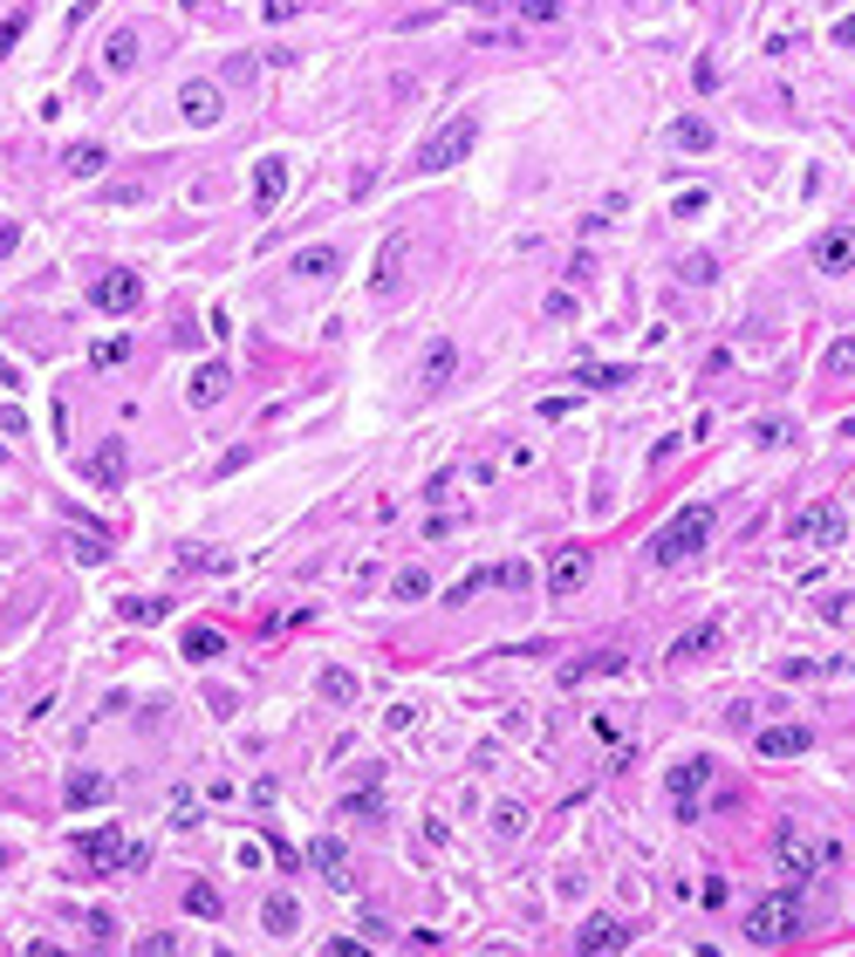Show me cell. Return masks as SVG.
Masks as SVG:
<instances>
[{"instance_id": "6da1fadb", "label": "cell", "mask_w": 855, "mask_h": 957, "mask_svg": "<svg viewBox=\"0 0 855 957\" xmlns=\"http://www.w3.org/2000/svg\"><path fill=\"white\" fill-rule=\"evenodd\" d=\"M800 930H808V883H787L760 896L753 910H746V944L753 950H773V944H794Z\"/></svg>"}, {"instance_id": "7a4b0ae2", "label": "cell", "mask_w": 855, "mask_h": 957, "mask_svg": "<svg viewBox=\"0 0 855 957\" xmlns=\"http://www.w3.org/2000/svg\"><path fill=\"white\" fill-rule=\"evenodd\" d=\"M712 540V506H678L670 521L651 534V561L657 567H678V561H691L698 548Z\"/></svg>"}, {"instance_id": "3957f363", "label": "cell", "mask_w": 855, "mask_h": 957, "mask_svg": "<svg viewBox=\"0 0 855 957\" xmlns=\"http://www.w3.org/2000/svg\"><path fill=\"white\" fill-rule=\"evenodd\" d=\"M773 862H781V875H794V883H808V875L835 869V841L808 835L800 821H781V827H773Z\"/></svg>"}, {"instance_id": "277c9868", "label": "cell", "mask_w": 855, "mask_h": 957, "mask_svg": "<svg viewBox=\"0 0 855 957\" xmlns=\"http://www.w3.org/2000/svg\"><path fill=\"white\" fill-rule=\"evenodd\" d=\"M473 144H479V117L459 110V117H446V123H438V131L418 144V171H452V165L473 158Z\"/></svg>"}, {"instance_id": "5b68a950", "label": "cell", "mask_w": 855, "mask_h": 957, "mask_svg": "<svg viewBox=\"0 0 855 957\" xmlns=\"http://www.w3.org/2000/svg\"><path fill=\"white\" fill-rule=\"evenodd\" d=\"M411 261H418V232L397 226L391 240L377 247V267H370V301H397L411 288Z\"/></svg>"}, {"instance_id": "8992f818", "label": "cell", "mask_w": 855, "mask_h": 957, "mask_svg": "<svg viewBox=\"0 0 855 957\" xmlns=\"http://www.w3.org/2000/svg\"><path fill=\"white\" fill-rule=\"evenodd\" d=\"M75 856H83L90 869H103V875H117V869H144V862H151V848L123 841L117 827L103 821V827H90V835H75Z\"/></svg>"}, {"instance_id": "52a82bcc", "label": "cell", "mask_w": 855, "mask_h": 957, "mask_svg": "<svg viewBox=\"0 0 855 957\" xmlns=\"http://www.w3.org/2000/svg\"><path fill=\"white\" fill-rule=\"evenodd\" d=\"M800 548H842V534H848V513L842 500H815V506H800L794 513V527H787Z\"/></svg>"}, {"instance_id": "ba28073f", "label": "cell", "mask_w": 855, "mask_h": 957, "mask_svg": "<svg viewBox=\"0 0 855 957\" xmlns=\"http://www.w3.org/2000/svg\"><path fill=\"white\" fill-rule=\"evenodd\" d=\"M90 301L103 308V315H131V308L144 301V280H138V274H123V267H110V274H96V280H90Z\"/></svg>"}, {"instance_id": "9c48e42d", "label": "cell", "mask_w": 855, "mask_h": 957, "mask_svg": "<svg viewBox=\"0 0 855 957\" xmlns=\"http://www.w3.org/2000/svg\"><path fill=\"white\" fill-rule=\"evenodd\" d=\"M712 780V759H678L670 766V808H678V821H698V793H705Z\"/></svg>"}, {"instance_id": "30bf717a", "label": "cell", "mask_w": 855, "mask_h": 957, "mask_svg": "<svg viewBox=\"0 0 855 957\" xmlns=\"http://www.w3.org/2000/svg\"><path fill=\"white\" fill-rule=\"evenodd\" d=\"M178 117H186L192 131H213V123L226 117V96L213 83H186V89H178Z\"/></svg>"}, {"instance_id": "8fae6325", "label": "cell", "mask_w": 855, "mask_h": 957, "mask_svg": "<svg viewBox=\"0 0 855 957\" xmlns=\"http://www.w3.org/2000/svg\"><path fill=\"white\" fill-rule=\"evenodd\" d=\"M575 950H582V957H616V950H630V930L616 923V917H589V923L575 930Z\"/></svg>"}, {"instance_id": "7c38bea8", "label": "cell", "mask_w": 855, "mask_h": 957, "mask_svg": "<svg viewBox=\"0 0 855 957\" xmlns=\"http://www.w3.org/2000/svg\"><path fill=\"white\" fill-rule=\"evenodd\" d=\"M815 274H855V226H828L815 240Z\"/></svg>"}, {"instance_id": "4fadbf2b", "label": "cell", "mask_w": 855, "mask_h": 957, "mask_svg": "<svg viewBox=\"0 0 855 957\" xmlns=\"http://www.w3.org/2000/svg\"><path fill=\"white\" fill-rule=\"evenodd\" d=\"M281 199H288V158H261V171H253V213L274 219Z\"/></svg>"}, {"instance_id": "5bb4252c", "label": "cell", "mask_w": 855, "mask_h": 957, "mask_svg": "<svg viewBox=\"0 0 855 957\" xmlns=\"http://www.w3.org/2000/svg\"><path fill=\"white\" fill-rule=\"evenodd\" d=\"M589 548H555V561H548V595H575L582 582H589Z\"/></svg>"}, {"instance_id": "9a60e30c", "label": "cell", "mask_w": 855, "mask_h": 957, "mask_svg": "<svg viewBox=\"0 0 855 957\" xmlns=\"http://www.w3.org/2000/svg\"><path fill=\"white\" fill-rule=\"evenodd\" d=\"M800 753H815L808 726H767L760 732V759H800Z\"/></svg>"}, {"instance_id": "2e32d148", "label": "cell", "mask_w": 855, "mask_h": 957, "mask_svg": "<svg viewBox=\"0 0 855 957\" xmlns=\"http://www.w3.org/2000/svg\"><path fill=\"white\" fill-rule=\"evenodd\" d=\"M110 793H117V787L103 780V773H90V766H75V773H69V787H62V800H69V808H103Z\"/></svg>"}, {"instance_id": "e0dca14e", "label": "cell", "mask_w": 855, "mask_h": 957, "mask_svg": "<svg viewBox=\"0 0 855 957\" xmlns=\"http://www.w3.org/2000/svg\"><path fill=\"white\" fill-rule=\"evenodd\" d=\"M90 479L103 486V493H117V486H123V438H110V445L90 458Z\"/></svg>"}, {"instance_id": "ac0fdd59", "label": "cell", "mask_w": 855, "mask_h": 957, "mask_svg": "<svg viewBox=\"0 0 855 957\" xmlns=\"http://www.w3.org/2000/svg\"><path fill=\"white\" fill-rule=\"evenodd\" d=\"M295 923H301L295 896H268L261 902V930H268V937H295Z\"/></svg>"}, {"instance_id": "d6986e66", "label": "cell", "mask_w": 855, "mask_h": 957, "mask_svg": "<svg viewBox=\"0 0 855 957\" xmlns=\"http://www.w3.org/2000/svg\"><path fill=\"white\" fill-rule=\"evenodd\" d=\"M178 650H186L192 663H213V657H226V636H219L213 623H192V630H186V643H178Z\"/></svg>"}, {"instance_id": "ffe728a7", "label": "cell", "mask_w": 855, "mask_h": 957, "mask_svg": "<svg viewBox=\"0 0 855 957\" xmlns=\"http://www.w3.org/2000/svg\"><path fill=\"white\" fill-rule=\"evenodd\" d=\"M226 383H233V376H226V363H205V370H199V376L186 383V397H192V404L205 410V404H219V397H226Z\"/></svg>"}, {"instance_id": "44dd1931", "label": "cell", "mask_w": 855, "mask_h": 957, "mask_svg": "<svg viewBox=\"0 0 855 957\" xmlns=\"http://www.w3.org/2000/svg\"><path fill=\"white\" fill-rule=\"evenodd\" d=\"M335 267H343V253H335V247H301L295 253V274H308V280H329Z\"/></svg>"}, {"instance_id": "7402d4cb", "label": "cell", "mask_w": 855, "mask_h": 957, "mask_svg": "<svg viewBox=\"0 0 855 957\" xmlns=\"http://www.w3.org/2000/svg\"><path fill=\"white\" fill-rule=\"evenodd\" d=\"M719 650V630L705 623V630H685L678 643H670V657H678V663H698V657H712Z\"/></svg>"}, {"instance_id": "603a6c76", "label": "cell", "mask_w": 855, "mask_h": 957, "mask_svg": "<svg viewBox=\"0 0 855 957\" xmlns=\"http://www.w3.org/2000/svg\"><path fill=\"white\" fill-rule=\"evenodd\" d=\"M637 370H624V363H582L575 370V383H582V391H616V383H630Z\"/></svg>"}, {"instance_id": "cb8c5ba5", "label": "cell", "mask_w": 855, "mask_h": 957, "mask_svg": "<svg viewBox=\"0 0 855 957\" xmlns=\"http://www.w3.org/2000/svg\"><path fill=\"white\" fill-rule=\"evenodd\" d=\"M609 670H624V657L603 650V657H582V663H568L561 670V684H589V678H609Z\"/></svg>"}, {"instance_id": "d4e9b609", "label": "cell", "mask_w": 855, "mask_h": 957, "mask_svg": "<svg viewBox=\"0 0 855 957\" xmlns=\"http://www.w3.org/2000/svg\"><path fill=\"white\" fill-rule=\"evenodd\" d=\"M103 62H110L117 75H123V69H138V28H117L110 41H103Z\"/></svg>"}, {"instance_id": "484cf974", "label": "cell", "mask_w": 855, "mask_h": 957, "mask_svg": "<svg viewBox=\"0 0 855 957\" xmlns=\"http://www.w3.org/2000/svg\"><path fill=\"white\" fill-rule=\"evenodd\" d=\"M670 144H678V151H712V123L705 117H678V123H670Z\"/></svg>"}, {"instance_id": "4316f807", "label": "cell", "mask_w": 855, "mask_h": 957, "mask_svg": "<svg viewBox=\"0 0 855 957\" xmlns=\"http://www.w3.org/2000/svg\"><path fill=\"white\" fill-rule=\"evenodd\" d=\"M452 370H459V349H452V343H431V349H425V383L438 391V383H452Z\"/></svg>"}, {"instance_id": "83f0119b", "label": "cell", "mask_w": 855, "mask_h": 957, "mask_svg": "<svg viewBox=\"0 0 855 957\" xmlns=\"http://www.w3.org/2000/svg\"><path fill=\"white\" fill-rule=\"evenodd\" d=\"M316 869H329L335 889H349V856H343V841H316Z\"/></svg>"}, {"instance_id": "f1b7e54d", "label": "cell", "mask_w": 855, "mask_h": 957, "mask_svg": "<svg viewBox=\"0 0 855 957\" xmlns=\"http://www.w3.org/2000/svg\"><path fill=\"white\" fill-rule=\"evenodd\" d=\"M821 376H855V335H835V343H828Z\"/></svg>"}, {"instance_id": "f546056e", "label": "cell", "mask_w": 855, "mask_h": 957, "mask_svg": "<svg viewBox=\"0 0 855 957\" xmlns=\"http://www.w3.org/2000/svg\"><path fill=\"white\" fill-rule=\"evenodd\" d=\"M75 178H96L103 165H110V158H103V144H69V158H62Z\"/></svg>"}, {"instance_id": "4dcf8cb0", "label": "cell", "mask_w": 855, "mask_h": 957, "mask_svg": "<svg viewBox=\"0 0 855 957\" xmlns=\"http://www.w3.org/2000/svg\"><path fill=\"white\" fill-rule=\"evenodd\" d=\"M165 609H171V602H151V595H123V602H117V615H123V623H158Z\"/></svg>"}, {"instance_id": "1f68e13d", "label": "cell", "mask_w": 855, "mask_h": 957, "mask_svg": "<svg viewBox=\"0 0 855 957\" xmlns=\"http://www.w3.org/2000/svg\"><path fill=\"white\" fill-rule=\"evenodd\" d=\"M69 548H75V561H83V567H96V561H110V540H103V534H69Z\"/></svg>"}, {"instance_id": "d6a6232c", "label": "cell", "mask_w": 855, "mask_h": 957, "mask_svg": "<svg viewBox=\"0 0 855 957\" xmlns=\"http://www.w3.org/2000/svg\"><path fill=\"white\" fill-rule=\"evenodd\" d=\"M391 595H397V602H425V595H431V567H404Z\"/></svg>"}, {"instance_id": "836d02e7", "label": "cell", "mask_w": 855, "mask_h": 957, "mask_svg": "<svg viewBox=\"0 0 855 957\" xmlns=\"http://www.w3.org/2000/svg\"><path fill=\"white\" fill-rule=\"evenodd\" d=\"M123 356H131V335H103V343L90 349V363H96V370H117Z\"/></svg>"}, {"instance_id": "e575fe53", "label": "cell", "mask_w": 855, "mask_h": 957, "mask_svg": "<svg viewBox=\"0 0 855 957\" xmlns=\"http://www.w3.org/2000/svg\"><path fill=\"white\" fill-rule=\"evenodd\" d=\"M186 910H192V917H213V923H219V910H226V902H219V889H213V883H192V889H186Z\"/></svg>"}, {"instance_id": "d590c367", "label": "cell", "mask_w": 855, "mask_h": 957, "mask_svg": "<svg viewBox=\"0 0 855 957\" xmlns=\"http://www.w3.org/2000/svg\"><path fill=\"white\" fill-rule=\"evenodd\" d=\"M322 697L329 705H356V678L349 670H322Z\"/></svg>"}, {"instance_id": "8d00e7d4", "label": "cell", "mask_w": 855, "mask_h": 957, "mask_svg": "<svg viewBox=\"0 0 855 957\" xmlns=\"http://www.w3.org/2000/svg\"><path fill=\"white\" fill-rule=\"evenodd\" d=\"M678 274L691 280V288H712V274H719V261H712V253H691V261H678Z\"/></svg>"}, {"instance_id": "74e56055", "label": "cell", "mask_w": 855, "mask_h": 957, "mask_svg": "<svg viewBox=\"0 0 855 957\" xmlns=\"http://www.w3.org/2000/svg\"><path fill=\"white\" fill-rule=\"evenodd\" d=\"M21 35H28V8H14L8 21H0V56H14V48H21Z\"/></svg>"}, {"instance_id": "f35d334b", "label": "cell", "mask_w": 855, "mask_h": 957, "mask_svg": "<svg viewBox=\"0 0 855 957\" xmlns=\"http://www.w3.org/2000/svg\"><path fill=\"white\" fill-rule=\"evenodd\" d=\"M521 827H527V808H513V800H507V808H494V835L500 841H513Z\"/></svg>"}, {"instance_id": "ab89813d", "label": "cell", "mask_w": 855, "mask_h": 957, "mask_svg": "<svg viewBox=\"0 0 855 957\" xmlns=\"http://www.w3.org/2000/svg\"><path fill=\"white\" fill-rule=\"evenodd\" d=\"M753 438H760V445H787L794 424H787V418H767V424H753Z\"/></svg>"}, {"instance_id": "60d3db41", "label": "cell", "mask_w": 855, "mask_h": 957, "mask_svg": "<svg viewBox=\"0 0 855 957\" xmlns=\"http://www.w3.org/2000/svg\"><path fill=\"white\" fill-rule=\"evenodd\" d=\"M521 21H561V0H521Z\"/></svg>"}, {"instance_id": "b9f144b4", "label": "cell", "mask_w": 855, "mask_h": 957, "mask_svg": "<svg viewBox=\"0 0 855 957\" xmlns=\"http://www.w3.org/2000/svg\"><path fill=\"white\" fill-rule=\"evenodd\" d=\"M343 814H383V793H356V800H343Z\"/></svg>"}, {"instance_id": "7bdbcfd3", "label": "cell", "mask_w": 855, "mask_h": 957, "mask_svg": "<svg viewBox=\"0 0 855 957\" xmlns=\"http://www.w3.org/2000/svg\"><path fill=\"white\" fill-rule=\"evenodd\" d=\"M261 14L268 21H288V14H301V0H261Z\"/></svg>"}, {"instance_id": "ee69618b", "label": "cell", "mask_w": 855, "mask_h": 957, "mask_svg": "<svg viewBox=\"0 0 855 957\" xmlns=\"http://www.w3.org/2000/svg\"><path fill=\"white\" fill-rule=\"evenodd\" d=\"M705 213V192H678V219H698Z\"/></svg>"}, {"instance_id": "f6af8a7d", "label": "cell", "mask_w": 855, "mask_h": 957, "mask_svg": "<svg viewBox=\"0 0 855 957\" xmlns=\"http://www.w3.org/2000/svg\"><path fill=\"white\" fill-rule=\"evenodd\" d=\"M103 199H110V205H138V199H144V186H110Z\"/></svg>"}, {"instance_id": "bcb514c9", "label": "cell", "mask_w": 855, "mask_h": 957, "mask_svg": "<svg viewBox=\"0 0 855 957\" xmlns=\"http://www.w3.org/2000/svg\"><path fill=\"white\" fill-rule=\"evenodd\" d=\"M835 41H842V48H855V14H842V21H835Z\"/></svg>"}, {"instance_id": "7dc6e473", "label": "cell", "mask_w": 855, "mask_h": 957, "mask_svg": "<svg viewBox=\"0 0 855 957\" xmlns=\"http://www.w3.org/2000/svg\"><path fill=\"white\" fill-rule=\"evenodd\" d=\"M14 240H21V226H0V253H14Z\"/></svg>"}, {"instance_id": "c3c4849f", "label": "cell", "mask_w": 855, "mask_h": 957, "mask_svg": "<svg viewBox=\"0 0 855 957\" xmlns=\"http://www.w3.org/2000/svg\"><path fill=\"white\" fill-rule=\"evenodd\" d=\"M0 869H8V848H0Z\"/></svg>"}, {"instance_id": "681fc988", "label": "cell", "mask_w": 855, "mask_h": 957, "mask_svg": "<svg viewBox=\"0 0 855 957\" xmlns=\"http://www.w3.org/2000/svg\"><path fill=\"white\" fill-rule=\"evenodd\" d=\"M186 8H199V0H186Z\"/></svg>"}]
</instances>
